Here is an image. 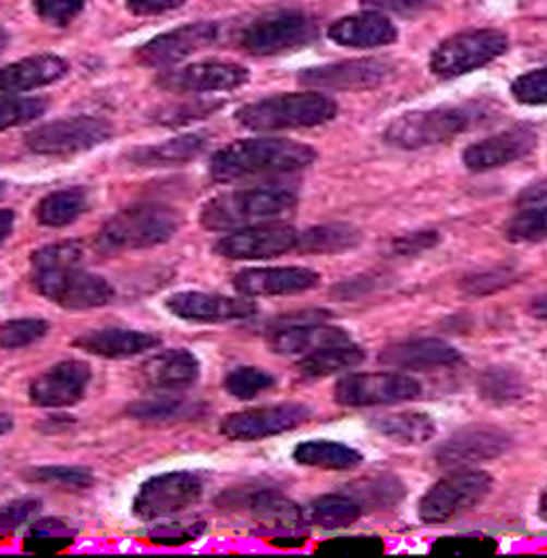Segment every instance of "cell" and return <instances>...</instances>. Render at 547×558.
I'll list each match as a JSON object with an SVG mask.
<instances>
[{
	"label": "cell",
	"instance_id": "1",
	"mask_svg": "<svg viewBox=\"0 0 547 558\" xmlns=\"http://www.w3.org/2000/svg\"><path fill=\"white\" fill-rule=\"evenodd\" d=\"M317 150L308 144L278 137L240 140L215 153L210 175L215 182H235L244 178L293 173L313 166Z\"/></svg>",
	"mask_w": 547,
	"mask_h": 558
},
{
	"label": "cell",
	"instance_id": "2",
	"mask_svg": "<svg viewBox=\"0 0 547 558\" xmlns=\"http://www.w3.org/2000/svg\"><path fill=\"white\" fill-rule=\"evenodd\" d=\"M297 206V197L284 189H246L210 199L199 217L208 231H235L280 219Z\"/></svg>",
	"mask_w": 547,
	"mask_h": 558
},
{
	"label": "cell",
	"instance_id": "3",
	"mask_svg": "<svg viewBox=\"0 0 547 558\" xmlns=\"http://www.w3.org/2000/svg\"><path fill=\"white\" fill-rule=\"evenodd\" d=\"M338 106L317 90L287 93L240 108L235 118L251 131H287L308 129L333 120Z\"/></svg>",
	"mask_w": 547,
	"mask_h": 558
},
{
	"label": "cell",
	"instance_id": "4",
	"mask_svg": "<svg viewBox=\"0 0 547 558\" xmlns=\"http://www.w3.org/2000/svg\"><path fill=\"white\" fill-rule=\"evenodd\" d=\"M182 217L163 204H137L113 215L99 231V246L106 253L139 251L165 244L178 231Z\"/></svg>",
	"mask_w": 547,
	"mask_h": 558
},
{
	"label": "cell",
	"instance_id": "5",
	"mask_svg": "<svg viewBox=\"0 0 547 558\" xmlns=\"http://www.w3.org/2000/svg\"><path fill=\"white\" fill-rule=\"evenodd\" d=\"M479 116L482 113L473 108H437L428 112L404 113L387 126L385 142L402 150L437 146L469 131Z\"/></svg>",
	"mask_w": 547,
	"mask_h": 558
},
{
	"label": "cell",
	"instance_id": "6",
	"mask_svg": "<svg viewBox=\"0 0 547 558\" xmlns=\"http://www.w3.org/2000/svg\"><path fill=\"white\" fill-rule=\"evenodd\" d=\"M33 287L39 295L66 311H90L113 300V287L101 275L84 270V264L33 270Z\"/></svg>",
	"mask_w": 547,
	"mask_h": 558
},
{
	"label": "cell",
	"instance_id": "7",
	"mask_svg": "<svg viewBox=\"0 0 547 558\" xmlns=\"http://www.w3.org/2000/svg\"><path fill=\"white\" fill-rule=\"evenodd\" d=\"M113 135L110 120L99 116H71L41 124L26 135V146L44 157H73L106 144Z\"/></svg>",
	"mask_w": 547,
	"mask_h": 558
},
{
	"label": "cell",
	"instance_id": "8",
	"mask_svg": "<svg viewBox=\"0 0 547 558\" xmlns=\"http://www.w3.org/2000/svg\"><path fill=\"white\" fill-rule=\"evenodd\" d=\"M317 35L313 20L295 9H282L253 20L240 35V46L253 57H274L311 44Z\"/></svg>",
	"mask_w": 547,
	"mask_h": 558
},
{
	"label": "cell",
	"instance_id": "9",
	"mask_svg": "<svg viewBox=\"0 0 547 558\" xmlns=\"http://www.w3.org/2000/svg\"><path fill=\"white\" fill-rule=\"evenodd\" d=\"M493 477L484 471H458L435 484L420 502V518L426 524L451 522L493 493Z\"/></svg>",
	"mask_w": 547,
	"mask_h": 558
},
{
	"label": "cell",
	"instance_id": "10",
	"mask_svg": "<svg viewBox=\"0 0 547 558\" xmlns=\"http://www.w3.org/2000/svg\"><path fill=\"white\" fill-rule=\"evenodd\" d=\"M507 37L498 31H466L445 39L430 58V69L437 77L451 80L477 71L507 52Z\"/></svg>",
	"mask_w": 547,
	"mask_h": 558
},
{
	"label": "cell",
	"instance_id": "11",
	"mask_svg": "<svg viewBox=\"0 0 547 558\" xmlns=\"http://www.w3.org/2000/svg\"><path fill=\"white\" fill-rule=\"evenodd\" d=\"M204 495V482L189 471H173L148 480L133 502L135 518L144 522L186 511Z\"/></svg>",
	"mask_w": 547,
	"mask_h": 558
},
{
	"label": "cell",
	"instance_id": "12",
	"mask_svg": "<svg viewBox=\"0 0 547 558\" xmlns=\"http://www.w3.org/2000/svg\"><path fill=\"white\" fill-rule=\"evenodd\" d=\"M311 407L297 402L259 407L227 415L220 422V433L231 441H259L300 428L311 420Z\"/></svg>",
	"mask_w": 547,
	"mask_h": 558
},
{
	"label": "cell",
	"instance_id": "13",
	"mask_svg": "<svg viewBox=\"0 0 547 558\" xmlns=\"http://www.w3.org/2000/svg\"><path fill=\"white\" fill-rule=\"evenodd\" d=\"M422 393L417 379L393 373H360L342 377L333 398L342 407H384L413 400Z\"/></svg>",
	"mask_w": 547,
	"mask_h": 558
},
{
	"label": "cell",
	"instance_id": "14",
	"mask_svg": "<svg viewBox=\"0 0 547 558\" xmlns=\"http://www.w3.org/2000/svg\"><path fill=\"white\" fill-rule=\"evenodd\" d=\"M297 242L300 231H295L291 225H251L220 238L215 251L224 259L255 262L297 251Z\"/></svg>",
	"mask_w": 547,
	"mask_h": 558
},
{
	"label": "cell",
	"instance_id": "15",
	"mask_svg": "<svg viewBox=\"0 0 547 558\" xmlns=\"http://www.w3.org/2000/svg\"><path fill=\"white\" fill-rule=\"evenodd\" d=\"M251 80L246 66L224 60H204L197 64L169 69L157 77V84L167 93H222L235 90Z\"/></svg>",
	"mask_w": 547,
	"mask_h": 558
},
{
	"label": "cell",
	"instance_id": "16",
	"mask_svg": "<svg viewBox=\"0 0 547 558\" xmlns=\"http://www.w3.org/2000/svg\"><path fill=\"white\" fill-rule=\"evenodd\" d=\"M391 71L393 66L381 58H355L304 69L297 75V82L315 90H373L384 84Z\"/></svg>",
	"mask_w": 547,
	"mask_h": 558
},
{
	"label": "cell",
	"instance_id": "17",
	"mask_svg": "<svg viewBox=\"0 0 547 558\" xmlns=\"http://www.w3.org/2000/svg\"><path fill=\"white\" fill-rule=\"evenodd\" d=\"M167 311L184 322L195 324H224L248 319L257 313L255 302L246 298H231L204 291H180L167 298Z\"/></svg>",
	"mask_w": 547,
	"mask_h": 558
},
{
	"label": "cell",
	"instance_id": "18",
	"mask_svg": "<svg viewBox=\"0 0 547 558\" xmlns=\"http://www.w3.org/2000/svg\"><path fill=\"white\" fill-rule=\"evenodd\" d=\"M219 39V28L212 22H195L182 28L169 31L165 35L155 37L144 48L137 50V60L144 66L153 69H167L184 58L193 57L195 52L210 48Z\"/></svg>",
	"mask_w": 547,
	"mask_h": 558
},
{
	"label": "cell",
	"instance_id": "19",
	"mask_svg": "<svg viewBox=\"0 0 547 558\" xmlns=\"http://www.w3.org/2000/svg\"><path fill=\"white\" fill-rule=\"evenodd\" d=\"M93 381V371L82 360L58 362L50 371L39 375L33 384L28 396L41 409H64L73 407L84 398Z\"/></svg>",
	"mask_w": 547,
	"mask_h": 558
},
{
	"label": "cell",
	"instance_id": "20",
	"mask_svg": "<svg viewBox=\"0 0 547 558\" xmlns=\"http://www.w3.org/2000/svg\"><path fill=\"white\" fill-rule=\"evenodd\" d=\"M513 446L511 437L494 426H469L438 447L437 462L445 469H464L494 460Z\"/></svg>",
	"mask_w": 547,
	"mask_h": 558
},
{
	"label": "cell",
	"instance_id": "21",
	"mask_svg": "<svg viewBox=\"0 0 547 558\" xmlns=\"http://www.w3.org/2000/svg\"><path fill=\"white\" fill-rule=\"evenodd\" d=\"M535 148H537V133L528 126H515L471 144L464 150L462 159L466 168L473 171H486V169L502 168L513 161H520L528 157Z\"/></svg>",
	"mask_w": 547,
	"mask_h": 558
},
{
	"label": "cell",
	"instance_id": "22",
	"mask_svg": "<svg viewBox=\"0 0 547 558\" xmlns=\"http://www.w3.org/2000/svg\"><path fill=\"white\" fill-rule=\"evenodd\" d=\"M321 277L311 268L284 266V268H251L235 275L233 287L244 298H272L295 295L315 289Z\"/></svg>",
	"mask_w": 547,
	"mask_h": 558
},
{
	"label": "cell",
	"instance_id": "23",
	"mask_svg": "<svg viewBox=\"0 0 547 558\" xmlns=\"http://www.w3.org/2000/svg\"><path fill=\"white\" fill-rule=\"evenodd\" d=\"M199 360L186 349H169L142 366L144 384L157 393H180L199 379Z\"/></svg>",
	"mask_w": 547,
	"mask_h": 558
},
{
	"label": "cell",
	"instance_id": "24",
	"mask_svg": "<svg viewBox=\"0 0 547 558\" xmlns=\"http://www.w3.org/2000/svg\"><path fill=\"white\" fill-rule=\"evenodd\" d=\"M328 37L344 48H384L398 39L393 22L379 11L344 15L329 26Z\"/></svg>",
	"mask_w": 547,
	"mask_h": 558
},
{
	"label": "cell",
	"instance_id": "25",
	"mask_svg": "<svg viewBox=\"0 0 547 558\" xmlns=\"http://www.w3.org/2000/svg\"><path fill=\"white\" fill-rule=\"evenodd\" d=\"M69 73V62L56 54L24 58L0 66V97H15L54 84Z\"/></svg>",
	"mask_w": 547,
	"mask_h": 558
},
{
	"label": "cell",
	"instance_id": "26",
	"mask_svg": "<svg viewBox=\"0 0 547 558\" xmlns=\"http://www.w3.org/2000/svg\"><path fill=\"white\" fill-rule=\"evenodd\" d=\"M379 362L391 368H440L462 362V353L445 340L422 338L385 347Z\"/></svg>",
	"mask_w": 547,
	"mask_h": 558
},
{
	"label": "cell",
	"instance_id": "27",
	"mask_svg": "<svg viewBox=\"0 0 547 558\" xmlns=\"http://www.w3.org/2000/svg\"><path fill=\"white\" fill-rule=\"evenodd\" d=\"M344 342H351V338L342 328L326 326L321 322L278 326L270 335V349L280 355H308Z\"/></svg>",
	"mask_w": 547,
	"mask_h": 558
},
{
	"label": "cell",
	"instance_id": "28",
	"mask_svg": "<svg viewBox=\"0 0 547 558\" xmlns=\"http://www.w3.org/2000/svg\"><path fill=\"white\" fill-rule=\"evenodd\" d=\"M159 338L137 330H124V328H104L93 330L86 335L77 336L73 340V347L88 355L106 357V360H122L142 355L155 347H159Z\"/></svg>",
	"mask_w": 547,
	"mask_h": 558
},
{
	"label": "cell",
	"instance_id": "29",
	"mask_svg": "<svg viewBox=\"0 0 547 558\" xmlns=\"http://www.w3.org/2000/svg\"><path fill=\"white\" fill-rule=\"evenodd\" d=\"M208 133H189L173 140H167L163 144L135 148L126 153V159L133 166L139 168H171V166H184L193 159H197L208 148Z\"/></svg>",
	"mask_w": 547,
	"mask_h": 558
},
{
	"label": "cell",
	"instance_id": "30",
	"mask_svg": "<svg viewBox=\"0 0 547 558\" xmlns=\"http://www.w3.org/2000/svg\"><path fill=\"white\" fill-rule=\"evenodd\" d=\"M251 511L264 529L276 531L280 535L295 533L304 526V511L300 509V505L272 490L257 493L251 499Z\"/></svg>",
	"mask_w": 547,
	"mask_h": 558
},
{
	"label": "cell",
	"instance_id": "31",
	"mask_svg": "<svg viewBox=\"0 0 547 558\" xmlns=\"http://www.w3.org/2000/svg\"><path fill=\"white\" fill-rule=\"evenodd\" d=\"M90 208V193L84 186H71L46 195L37 206V221L46 227L75 223Z\"/></svg>",
	"mask_w": 547,
	"mask_h": 558
},
{
	"label": "cell",
	"instance_id": "32",
	"mask_svg": "<svg viewBox=\"0 0 547 558\" xmlns=\"http://www.w3.org/2000/svg\"><path fill=\"white\" fill-rule=\"evenodd\" d=\"M364 357L366 353L360 347L344 342V344H333V347H326L304 355V360L297 364V371L306 379H324L329 375H338L360 366Z\"/></svg>",
	"mask_w": 547,
	"mask_h": 558
},
{
	"label": "cell",
	"instance_id": "33",
	"mask_svg": "<svg viewBox=\"0 0 547 558\" xmlns=\"http://www.w3.org/2000/svg\"><path fill=\"white\" fill-rule=\"evenodd\" d=\"M293 460L297 464L326 471H349L362 462V453L336 441H304L295 447Z\"/></svg>",
	"mask_w": 547,
	"mask_h": 558
},
{
	"label": "cell",
	"instance_id": "34",
	"mask_svg": "<svg viewBox=\"0 0 547 558\" xmlns=\"http://www.w3.org/2000/svg\"><path fill=\"white\" fill-rule=\"evenodd\" d=\"M362 242L360 229L349 223L317 225L300 233L297 251L300 253H317V255H331L342 253Z\"/></svg>",
	"mask_w": 547,
	"mask_h": 558
},
{
	"label": "cell",
	"instance_id": "35",
	"mask_svg": "<svg viewBox=\"0 0 547 558\" xmlns=\"http://www.w3.org/2000/svg\"><path fill=\"white\" fill-rule=\"evenodd\" d=\"M375 428L389 441H396L402 446H422L437 435V426L433 417L415 411L385 415L375 422Z\"/></svg>",
	"mask_w": 547,
	"mask_h": 558
},
{
	"label": "cell",
	"instance_id": "36",
	"mask_svg": "<svg viewBox=\"0 0 547 558\" xmlns=\"http://www.w3.org/2000/svg\"><path fill=\"white\" fill-rule=\"evenodd\" d=\"M75 542V529L58 518H44L31 526L24 539L26 553H60L71 548Z\"/></svg>",
	"mask_w": 547,
	"mask_h": 558
},
{
	"label": "cell",
	"instance_id": "37",
	"mask_svg": "<svg viewBox=\"0 0 547 558\" xmlns=\"http://www.w3.org/2000/svg\"><path fill=\"white\" fill-rule=\"evenodd\" d=\"M362 518V505L351 497L326 495L311 505V520L324 529H347Z\"/></svg>",
	"mask_w": 547,
	"mask_h": 558
},
{
	"label": "cell",
	"instance_id": "38",
	"mask_svg": "<svg viewBox=\"0 0 547 558\" xmlns=\"http://www.w3.org/2000/svg\"><path fill=\"white\" fill-rule=\"evenodd\" d=\"M197 411V404H191L182 398H173L171 393H157L150 400H139L129 407V415L137 420L148 422H165V420H178L193 415Z\"/></svg>",
	"mask_w": 547,
	"mask_h": 558
},
{
	"label": "cell",
	"instance_id": "39",
	"mask_svg": "<svg viewBox=\"0 0 547 558\" xmlns=\"http://www.w3.org/2000/svg\"><path fill=\"white\" fill-rule=\"evenodd\" d=\"M24 477L35 484H48V486L71 488V490H84L95 484V477L90 471L80 466H60V464L33 466L24 473Z\"/></svg>",
	"mask_w": 547,
	"mask_h": 558
},
{
	"label": "cell",
	"instance_id": "40",
	"mask_svg": "<svg viewBox=\"0 0 547 558\" xmlns=\"http://www.w3.org/2000/svg\"><path fill=\"white\" fill-rule=\"evenodd\" d=\"M274 384H276V379L270 373L251 368V366L235 368L224 377V390L238 400H253L259 393L272 390Z\"/></svg>",
	"mask_w": 547,
	"mask_h": 558
},
{
	"label": "cell",
	"instance_id": "41",
	"mask_svg": "<svg viewBox=\"0 0 547 558\" xmlns=\"http://www.w3.org/2000/svg\"><path fill=\"white\" fill-rule=\"evenodd\" d=\"M48 112V99L4 97L0 99V131L26 124Z\"/></svg>",
	"mask_w": 547,
	"mask_h": 558
},
{
	"label": "cell",
	"instance_id": "42",
	"mask_svg": "<svg viewBox=\"0 0 547 558\" xmlns=\"http://www.w3.org/2000/svg\"><path fill=\"white\" fill-rule=\"evenodd\" d=\"M50 324L44 319H13L0 326V347L2 349H24L46 338Z\"/></svg>",
	"mask_w": 547,
	"mask_h": 558
},
{
	"label": "cell",
	"instance_id": "43",
	"mask_svg": "<svg viewBox=\"0 0 547 558\" xmlns=\"http://www.w3.org/2000/svg\"><path fill=\"white\" fill-rule=\"evenodd\" d=\"M84 264V246L77 240H66L58 244H48L31 255L33 270L58 268V266H75Z\"/></svg>",
	"mask_w": 547,
	"mask_h": 558
},
{
	"label": "cell",
	"instance_id": "44",
	"mask_svg": "<svg viewBox=\"0 0 547 558\" xmlns=\"http://www.w3.org/2000/svg\"><path fill=\"white\" fill-rule=\"evenodd\" d=\"M482 396L493 402H511L524 396V384L509 368H490L482 377Z\"/></svg>",
	"mask_w": 547,
	"mask_h": 558
},
{
	"label": "cell",
	"instance_id": "45",
	"mask_svg": "<svg viewBox=\"0 0 547 558\" xmlns=\"http://www.w3.org/2000/svg\"><path fill=\"white\" fill-rule=\"evenodd\" d=\"M507 235L511 242H544L547 240V206L531 208L518 215L509 227Z\"/></svg>",
	"mask_w": 547,
	"mask_h": 558
},
{
	"label": "cell",
	"instance_id": "46",
	"mask_svg": "<svg viewBox=\"0 0 547 558\" xmlns=\"http://www.w3.org/2000/svg\"><path fill=\"white\" fill-rule=\"evenodd\" d=\"M511 95L522 106H547V66L520 75L511 84Z\"/></svg>",
	"mask_w": 547,
	"mask_h": 558
},
{
	"label": "cell",
	"instance_id": "47",
	"mask_svg": "<svg viewBox=\"0 0 547 558\" xmlns=\"http://www.w3.org/2000/svg\"><path fill=\"white\" fill-rule=\"evenodd\" d=\"M206 531L204 522H182V524H165L150 533V542L157 546H184L199 539Z\"/></svg>",
	"mask_w": 547,
	"mask_h": 558
},
{
	"label": "cell",
	"instance_id": "48",
	"mask_svg": "<svg viewBox=\"0 0 547 558\" xmlns=\"http://www.w3.org/2000/svg\"><path fill=\"white\" fill-rule=\"evenodd\" d=\"M41 511V502L35 499H17L0 507V537L15 533L28 520Z\"/></svg>",
	"mask_w": 547,
	"mask_h": 558
},
{
	"label": "cell",
	"instance_id": "49",
	"mask_svg": "<svg viewBox=\"0 0 547 558\" xmlns=\"http://www.w3.org/2000/svg\"><path fill=\"white\" fill-rule=\"evenodd\" d=\"M35 11L48 24L66 26L84 11V0H35Z\"/></svg>",
	"mask_w": 547,
	"mask_h": 558
},
{
	"label": "cell",
	"instance_id": "50",
	"mask_svg": "<svg viewBox=\"0 0 547 558\" xmlns=\"http://www.w3.org/2000/svg\"><path fill=\"white\" fill-rule=\"evenodd\" d=\"M220 108H222V101L182 104L180 108H169V110H165V112L159 113V116H157V122L178 126V124H184V122L197 120V118H202V116H208V113L217 112Z\"/></svg>",
	"mask_w": 547,
	"mask_h": 558
},
{
	"label": "cell",
	"instance_id": "51",
	"mask_svg": "<svg viewBox=\"0 0 547 558\" xmlns=\"http://www.w3.org/2000/svg\"><path fill=\"white\" fill-rule=\"evenodd\" d=\"M384 550V542L375 539V537H342V539H333L321 546V553H333V555H375Z\"/></svg>",
	"mask_w": 547,
	"mask_h": 558
},
{
	"label": "cell",
	"instance_id": "52",
	"mask_svg": "<svg viewBox=\"0 0 547 558\" xmlns=\"http://www.w3.org/2000/svg\"><path fill=\"white\" fill-rule=\"evenodd\" d=\"M513 280L511 270H496V272H482V275H471L469 279H464L462 287L466 293L473 295H486L505 289L509 282Z\"/></svg>",
	"mask_w": 547,
	"mask_h": 558
},
{
	"label": "cell",
	"instance_id": "53",
	"mask_svg": "<svg viewBox=\"0 0 547 558\" xmlns=\"http://www.w3.org/2000/svg\"><path fill=\"white\" fill-rule=\"evenodd\" d=\"M484 548L494 550L496 544L493 539H486V537H453V539H440L435 544V553H453V555H462V553H471V555H477L482 553Z\"/></svg>",
	"mask_w": 547,
	"mask_h": 558
},
{
	"label": "cell",
	"instance_id": "54",
	"mask_svg": "<svg viewBox=\"0 0 547 558\" xmlns=\"http://www.w3.org/2000/svg\"><path fill=\"white\" fill-rule=\"evenodd\" d=\"M186 0H126V7L135 15H159L173 9H180Z\"/></svg>",
	"mask_w": 547,
	"mask_h": 558
},
{
	"label": "cell",
	"instance_id": "55",
	"mask_svg": "<svg viewBox=\"0 0 547 558\" xmlns=\"http://www.w3.org/2000/svg\"><path fill=\"white\" fill-rule=\"evenodd\" d=\"M437 233H417V235H411V238H398L393 248L402 255H413L417 251H424V248H430L437 244Z\"/></svg>",
	"mask_w": 547,
	"mask_h": 558
},
{
	"label": "cell",
	"instance_id": "56",
	"mask_svg": "<svg viewBox=\"0 0 547 558\" xmlns=\"http://www.w3.org/2000/svg\"><path fill=\"white\" fill-rule=\"evenodd\" d=\"M368 7H377L396 13H413L430 4V0H364Z\"/></svg>",
	"mask_w": 547,
	"mask_h": 558
},
{
	"label": "cell",
	"instance_id": "57",
	"mask_svg": "<svg viewBox=\"0 0 547 558\" xmlns=\"http://www.w3.org/2000/svg\"><path fill=\"white\" fill-rule=\"evenodd\" d=\"M15 225V215L9 208H0V244L11 235Z\"/></svg>",
	"mask_w": 547,
	"mask_h": 558
},
{
	"label": "cell",
	"instance_id": "58",
	"mask_svg": "<svg viewBox=\"0 0 547 558\" xmlns=\"http://www.w3.org/2000/svg\"><path fill=\"white\" fill-rule=\"evenodd\" d=\"M533 313L542 319H547V295L539 298L535 304H533Z\"/></svg>",
	"mask_w": 547,
	"mask_h": 558
},
{
	"label": "cell",
	"instance_id": "59",
	"mask_svg": "<svg viewBox=\"0 0 547 558\" xmlns=\"http://www.w3.org/2000/svg\"><path fill=\"white\" fill-rule=\"evenodd\" d=\"M11 428H13V420H11V415H7V413H2V411H0V437H2V435H7V433H11Z\"/></svg>",
	"mask_w": 547,
	"mask_h": 558
},
{
	"label": "cell",
	"instance_id": "60",
	"mask_svg": "<svg viewBox=\"0 0 547 558\" xmlns=\"http://www.w3.org/2000/svg\"><path fill=\"white\" fill-rule=\"evenodd\" d=\"M539 513H542L544 520H547V488L544 490V495H542V501H539Z\"/></svg>",
	"mask_w": 547,
	"mask_h": 558
},
{
	"label": "cell",
	"instance_id": "61",
	"mask_svg": "<svg viewBox=\"0 0 547 558\" xmlns=\"http://www.w3.org/2000/svg\"><path fill=\"white\" fill-rule=\"evenodd\" d=\"M7 46H9V35L0 28V54L7 50Z\"/></svg>",
	"mask_w": 547,
	"mask_h": 558
},
{
	"label": "cell",
	"instance_id": "62",
	"mask_svg": "<svg viewBox=\"0 0 547 558\" xmlns=\"http://www.w3.org/2000/svg\"><path fill=\"white\" fill-rule=\"evenodd\" d=\"M4 193H7V184H4V182H0V199L4 197Z\"/></svg>",
	"mask_w": 547,
	"mask_h": 558
}]
</instances>
